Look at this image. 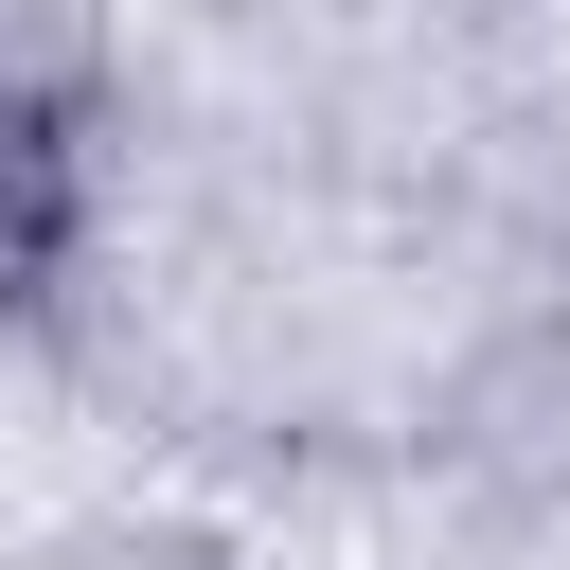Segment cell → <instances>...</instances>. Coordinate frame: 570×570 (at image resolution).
<instances>
[{
  "label": "cell",
  "mask_w": 570,
  "mask_h": 570,
  "mask_svg": "<svg viewBox=\"0 0 570 570\" xmlns=\"http://www.w3.org/2000/svg\"><path fill=\"white\" fill-rule=\"evenodd\" d=\"M89 267V107L0 89V321H36Z\"/></svg>",
  "instance_id": "obj_2"
},
{
  "label": "cell",
  "mask_w": 570,
  "mask_h": 570,
  "mask_svg": "<svg viewBox=\"0 0 570 570\" xmlns=\"http://www.w3.org/2000/svg\"><path fill=\"white\" fill-rule=\"evenodd\" d=\"M428 463H445L463 499H499V517H552V499H570V303H517V321H481V338L445 356Z\"/></svg>",
  "instance_id": "obj_1"
}]
</instances>
